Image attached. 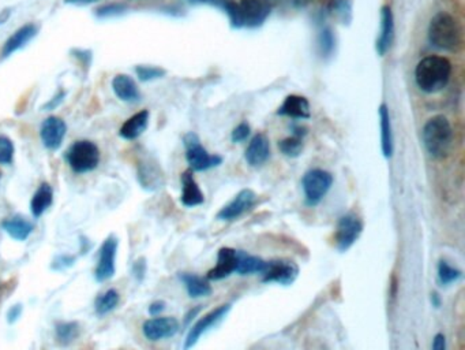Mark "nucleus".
I'll return each mask as SVG.
<instances>
[{"instance_id":"29","label":"nucleus","mask_w":465,"mask_h":350,"mask_svg":"<svg viewBox=\"0 0 465 350\" xmlns=\"http://www.w3.org/2000/svg\"><path fill=\"white\" fill-rule=\"evenodd\" d=\"M80 335V324L77 321H59L55 326L56 342L62 346H69Z\"/></svg>"},{"instance_id":"47","label":"nucleus","mask_w":465,"mask_h":350,"mask_svg":"<svg viewBox=\"0 0 465 350\" xmlns=\"http://www.w3.org/2000/svg\"><path fill=\"white\" fill-rule=\"evenodd\" d=\"M430 301H431V305H433L434 308H439L441 304H442V298H441V295H439L437 292L431 293V295H430Z\"/></svg>"},{"instance_id":"45","label":"nucleus","mask_w":465,"mask_h":350,"mask_svg":"<svg viewBox=\"0 0 465 350\" xmlns=\"http://www.w3.org/2000/svg\"><path fill=\"white\" fill-rule=\"evenodd\" d=\"M101 0H64L66 4H74V6H89V4H94L99 3Z\"/></svg>"},{"instance_id":"10","label":"nucleus","mask_w":465,"mask_h":350,"mask_svg":"<svg viewBox=\"0 0 465 350\" xmlns=\"http://www.w3.org/2000/svg\"><path fill=\"white\" fill-rule=\"evenodd\" d=\"M231 304H222L217 307L216 309L210 311L209 314L203 315L199 321H196L194 326H192L187 337H186V341H185V345H183V349L190 350L198 344L199 338L208 331L210 330L213 326H216L217 323L222 321L231 311Z\"/></svg>"},{"instance_id":"37","label":"nucleus","mask_w":465,"mask_h":350,"mask_svg":"<svg viewBox=\"0 0 465 350\" xmlns=\"http://www.w3.org/2000/svg\"><path fill=\"white\" fill-rule=\"evenodd\" d=\"M127 10V6L124 3H108L96 10V15L100 18H108V17H115L120 15Z\"/></svg>"},{"instance_id":"8","label":"nucleus","mask_w":465,"mask_h":350,"mask_svg":"<svg viewBox=\"0 0 465 350\" xmlns=\"http://www.w3.org/2000/svg\"><path fill=\"white\" fill-rule=\"evenodd\" d=\"M362 232H363V223L355 214L343 215L338 219L334 235L337 249L340 252H347L348 249H351L359 239V237L362 235Z\"/></svg>"},{"instance_id":"35","label":"nucleus","mask_w":465,"mask_h":350,"mask_svg":"<svg viewBox=\"0 0 465 350\" xmlns=\"http://www.w3.org/2000/svg\"><path fill=\"white\" fill-rule=\"evenodd\" d=\"M14 159V144L7 137L0 134V164L8 166L13 163Z\"/></svg>"},{"instance_id":"19","label":"nucleus","mask_w":465,"mask_h":350,"mask_svg":"<svg viewBox=\"0 0 465 350\" xmlns=\"http://www.w3.org/2000/svg\"><path fill=\"white\" fill-rule=\"evenodd\" d=\"M278 115L294 118V119H307L311 115L310 103L306 97L298 94H289L282 106L277 111Z\"/></svg>"},{"instance_id":"7","label":"nucleus","mask_w":465,"mask_h":350,"mask_svg":"<svg viewBox=\"0 0 465 350\" xmlns=\"http://www.w3.org/2000/svg\"><path fill=\"white\" fill-rule=\"evenodd\" d=\"M183 143L186 146V159L194 172H206L213 167H219L222 163V158L219 155H210L203 146L195 133L185 136Z\"/></svg>"},{"instance_id":"36","label":"nucleus","mask_w":465,"mask_h":350,"mask_svg":"<svg viewBox=\"0 0 465 350\" xmlns=\"http://www.w3.org/2000/svg\"><path fill=\"white\" fill-rule=\"evenodd\" d=\"M136 73H137L139 80H142V81H152V80H157L165 76L164 69L156 67V66H138Z\"/></svg>"},{"instance_id":"40","label":"nucleus","mask_w":465,"mask_h":350,"mask_svg":"<svg viewBox=\"0 0 465 350\" xmlns=\"http://www.w3.org/2000/svg\"><path fill=\"white\" fill-rule=\"evenodd\" d=\"M131 272H133V276L137 279L138 282H142L145 279V275H146V259L139 258L138 260H136L133 264Z\"/></svg>"},{"instance_id":"17","label":"nucleus","mask_w":465,"mask_h":350,"mask_svg":"<svg viewBox=\"0 0 465 350\" xmlns=\"http://www.w3.org/2000/svg\"><path fill=\"white\" fill-rule=\"evenodd\" d=\"M236 262H238V251L232 248H221L217 255V264L215 268H212L208 272L206 279L221 281L228 278L232 272H235Z\"/></svg>"},{"instance_id":"24","label":"nucleus","mask_w":465,"mask_h":350,"mask_svg":"<svg viewBox=\"0 0 465 350\" xmlns=\"http://www.w3.org/2000/svg\"><path fill=\"white\" fill-rule=\"evenodd\" d=\"M112 89L115 94L123 102H137L139 99L137 84L127 74H117L112 80Z\"/></svg>"},{"instance_id":"20","label":"nucleus","mask_w":465,"mask_h":350,"mask_svg":"<svg viewBox=\"0 0 465 350\" xmlns=\"http://www.w3.org/2000/svg\"><path fill=\"white\" fill-rule=\"evenodd\" d=\"M180 181H182V197H180L182 204L185 206H196L205 202V196L201 188L198 186L196 181L194 179L190 170L182 174Z\"/></svg>"},{"instance_id":"4","label":"nucleus","mask_w":465,"mask_h":350,"mask_svg":"<svg viewBox=\"0 0 465 350\" xmlns=\"http://www.w3.org/2000/svg\"><path fill=\"white\" fill-rule=\"evenodd\" d=\"M429 40L431 46L442 51H457L462 47V29L457 21L448 13H438L429 27Z\"/></svg>"},{"instance_id":"38","label":"nucleus","mask_w":465,"mask_h":350,"mask_svg":"<svg viewBox=\"0 0 465 350\" xmlns=\"http://www.w3.org/2000/svg\"><path fill=\"white\" fill-rule=\"evenodd\" d=\"M76 256L73 255H59L54 259V262L51 264V268L54 271H64L67 268H71L76 264Z\"/></svg>"},{"instance_id":"28","label":"nucleus","mask_w":465,"mask_h":350,"mask_svg":"<svg viewBox=\"0 0 465 350\" xmlns=\"http://www.w3.org/2000/svg\"><path fill=\"white\" fill-rule=\"evenodd\" d=\"M380 120H381V148H382L383 156L386 159H390L393 156L394 144H393L390 114H389V108L386 104H382L380 107Z\"/></svg>"},{"instance_id":"5","label":"nucleus","mask_w":465,"mask_h":350,"mask_svg":"<svg viewBox=\"0 0 465 350\" xmlns=\"http://www.w3.org/2000/svg\"><path fill=\"white\" fill-rule=\"evenodd\" d=\"M66 162L70 169L77 174H86L97 169L100 164V149L93 141H76L66 152Z\"/></svg>"},{"instance_id":"9","label":"nucleus","mask_w":465,"mask_h":350,"mask_svg":"<svg viewBox=\"0 0 465 350\" xmlns=\"http://www.w3.org/2000/svg\"><path fill=\"white\" fill-rule=\"evenodd\" d=\"M261 275L264 284L274 282L282 286H289L296 281L299 275V267L291 260H271Z\"/></svg>"},{"instance_id":"12","label":"nucleus","mask_w":465,"mask_h":350,"mask_svg":"<svg viewBox=\"0 0 465 350\" xmlns=\"http://www.w3.org/2000/svg\"><path fill=\"white\" fill-rule=\"evenodd\" d=\"M117 238L115 235L107 237L100 248L99 262L94 270V278L97 282H106L115 275V262L117 252Z\"/></svg>"},{"instance_id":"6","label":"nucleus","mask_w":465,"mask_h":350,"mask_svg":"<svg viewBox=\"0 0 465 350\" xmlns=\"http://www.w3.org/2000/svg\"><path fill=\"white\" fill-rule=\"evenodd\" d=\"M331 185H333V175L328 172L321 169H314L307 172L301 181L306 204L308 206L320 204L324 200V197L328 195Z\"/></svg>"},{"instance_id":"32","label":"nucleus","mask_w":465,"mask_h":350,"mask_svg":"<svg viewBox=\"0 0 465 350\" xmlns=\"http://www.w3.org/2000/svg\"><path fill=\"white\" fill-rule=\"evenodd\" d=\"M278 149L288 158H298L303 150V140L298 136L287 137L278 143Z\"/></svg>"},{"instance_id":"33","label":"nucleus","mask_w":465,"mask_h":350,"mask_svg":"<svg viewBox=\"0 0 465 350\" xmlns=\"http://www.w3.org/2000/svg\"><path fill=\"white\" fill-rule=\"evenodd\" d=\"M331 10L343 24H350L352 20V1L351 0H334Z\"/></svg>"},{"instance_id":"34","label":"nucleus","mask_w":465,"mask_h":350,"mask_svg":"<svg viewBox=\"0 0 465 350\" xmlns=\"http://www.w3.org/2000/svg\"><path fill=\"white\" fill-rule=\"evenodd\" d=\"M318 43H320V50H321V54L324 57H329L333 54L334 51V47H336V37L333 34L331 29L329 28H325L320 33V38H318Z\"/></svg>"},{"instance_id":"27","label":"nucleus","mask_w":465,"mask_h":350,"mask_svg":"<svg viewBox=\"0 0 465 350\" xmlns=\"http://www.w3.org/2000/svg\"><path fill=\"white\" fill-rule=\"evenodd\" d=\"M268 262L258 258V256H251L247 255L243 251H238V262H236V270L235 272L245 276V275H255V274H262L266 268Z\"/></svg>"},{"instance_id":"44","label":"nucleus","mask_w":465,"mask_h":350,"mask_svg":"<svg viewBox=\"0 0 465 350\" xmlns=\"http://www.w3.org/2000/svg\"><path fill=\"white\" fill-rule=\"evenodd\" d=\"M63 97H64V92H60L57 96H55L44 108H48V110H52V108H55V107H57L60 103H62V100H63Z\"/></svg>"},{"instance_id":"42","label":"nucleus","mask_w":465,"mask_h":350,"mask_svg":"<svg viewBox=\"0 0 465 350\" xmlns=\"http://www.w3.org/2000/svg\"><path fill=\"white\" fill-rule=\"evenodd\" d=\"M165 307H166V304H165L164 301H162V300L152 302L149 305V314H150V316L156 318V316L162 315L165 311Z\"/></svg>"},{"instance_id":"41","label":"nucleus","mask_w":465,"mask_h":350,"mask_svg":"<svg viewBox=\"0 0 465 350\" xmlns=\"http://www.w3.org/2000/svg\"><path fill=\"white\" fill-rule=\"evenodd\" d=\"M22 312H24V307H22L21 304H15V305H13V307L7 311V323H8V324H14L15 321L21 318Z\"/></svg>"},{"instance_id":"48","label":"nucleus","mask_w":465,"mask_h":350,"mask_svg":"<svg viewBox=\"0 0 465 350\" xmlns=\"http://www.w3.org/2000/svg\"><path fill=\"white\" fill-rule=\"evenodd\" d=\"M8 17H10V10H3L0 14V25L4 24L8 20Z\"/></svg>"},{"instance_id":"3","label":"nucleus","mask_w":465,"mask_h":350,"mask_svg":"<svg viewBox=\"0 0 465 350\" xmlns=\"http://www.w3.org/2000/svg\"><path fill=\"white\" fill-rule=\"evenodd\" d=\"M453 129L448 118L437 115L429 119L423 127V144L434 159H445L453 148Z\"/></svg>"},{"instance_id":"31","label":"nucleus","mask_w":465,"mask_h":350,"mask_svg":"<svg viewBox=\"0 0 465 350\" xmlns=\"http://www.w3.org/2000/svg\"><path fill=\"white\" fill-rule=\"evenodd\" d=\"M463 278V271L449 264L446 260L438 262V282L442 286H449L459 282Z\"/></svg>"},{"instance_id":"13","label":"nucleus","mask_w":465,"mask_h":350,"mask_svg":"<svg viewBox=\"0 0 465 350\" xmlns=\"http://www.w3.org/2000/svg\"><path fill=\"white\" fill-rule=\"evenodd\" d=\"M257 203V195L251 189L241 190L232 202H229L225 206H222L217 214V219L224 222H232L239 219L250 211Z\"/></svg>"},{"instance_id":"43","label":"nucleus","mask_w":465,"mask_h":350,"mask_svg":"<svg viewBox=\"0 0 465 350\" xmlns=\"http://www.w3.org/2000/svg\"><path fill=\"white\" fill-rule=\"evenodd\" d=\"M446 337L442 332H438L437 335L433 340V350H446Z\"/></svg>"},{"instance_id":"22","label":"nucleus","mask_w":465,"mask_h":350,"mask_svg":"<svg viewBox=\"0 0 465 350\" xmlns=\"http://www.w3.org/2000/svg\"><path fill=\"white\" fill-rule=\"evenodd\" d=\"M148 125H149V111L142 110L123 123V126L119 130V134L124 140H137L138 137L146 130Z\"/></svg>"},{"instance_id":"2","label":"nucleus","mask_w":465,"mask_h":350,"mask_svg":"<svg viewBox=\"0 0 465 350\" xmlns=\"http://www.w3.org/2000/svg\"><path fill=\"white\" fill-rule=\"evenodd\" d=\"M221 7L228 14L234 28H258L271 14V6L264 0H242L241 3L227 0Z\"/></svg>"},{"instance_id":"18","label":"nucleus","mask_w":465,"mask_h":350,"mask_svg":"<svg viewBox=\"0 0 465 350\" xmlns=\"http://www.w3.org/2000/svg\"><path fill=\"white\" fill-rule=\"evenodd\" d=\"M394 38V18L392 8L383 6L381 10V33L377 38V52L380 57H385L392 47Z\"/></svg>"},{"instance_id":"50","label":"nucleus","mask_w":465,"mask_h":350,"mask_svg":"<svg viewBox=\"0 0 465 350\" xmlns=\"http://www.w3.org/2000/svg\"><path fill=\"white\" fill-rule=\"evenodd\" d=\"M0 290H1V285H0Z\"/></svg>"},{"instance_id":"23","label":"nucleus","mask_w":465,"mask_h":350,"mask_svg":"<svg viewBox=\"0 0 465 350\" xmlns=\"http://www.w3.org/2000/svg\"><path fill=\"white\" fill-rule=\"evenodd\" d=\"M179 279L183 282L187 294L192 298H202V297H208L210 295L213 289L212 285L209 284V281L206 278H202L199 275L195 274H190V272H182L179 275Z\"/></svg>"},{"instance_id":"30","label":"nucleus","mask_w":465,"mask_h":350,"mask_svg":"<svg viewBox=\"0 0 465 350\" xmlns=\"http://www.w3.org/2000/svg\"><path fill=\"white\" fill-rule=\"evenodd\" d=\"M120 301V295L115 289H110L103 294H100L94 301V309L99 316H106L112 312Z\"/></svg>"},{"instance_id":"25","label":"nucleus","mask_w":465,"mask_h":350,"mask_svg":"<svg viewBox=\"0 0 465 350\" xmlns=\"http://www.w3.org/2000/svg\"><path fill=\"white\" fill-rule=\"evenodd\" d=\"M1 227L13 239H17V241H27L29 235L33 232V225L27 218L20 216V215H15L13 218L3 220Z\"/></svg>"},{"instance_id":"15","label":"nucleus","mask_w":465,"mask_h":350,"mask_svg":"<svg viewBox=\"0 0 465 350\" xmlns=\"http://www.w3.org/2000/svg\"><path fill=\"white\" fill-rule=\"evenodd\" d=\"M138 179L146 190H156L164 185V175L157 163L150 158H142L138 162Z\"/></svg>"},{"instance_id":"39","label":"nucleus","mask_w":465,"mask_h":350,"mask_svg":"<svg viewBox=\"0 0 465 350\" xmlns=\"http://www.w3.org/2000/svg\"><path fill=\"white\" fill-rule=\"evenodd\" d=\"M250 132H251L250 125L246 123V122H243V123L238 125V126L234 129L231 139H232V141H234L235 144H236V143H243V141H246L247 137L250 136Z\"/></svg>"},{"instance_id":"49","label":"nucleus","mask_w":465,"mask_h":350,"mask_svg":"<svg viewBox=\"0 0 465 350\" xmlns=\"http://www.w3.org/2000/svg\"><path fill=\"white\" fill-rule=\"evenodd\" d=\"M195 1H205V3H212V4H216V6L221 7V4H222L224 1H227V0H195Z\"/></svg>"},{"instance_id":"11","label":"nucleus","mask_w":465,"mask_h":350,"mask_svg":"<svg viewBox=\"0 0 465 350\" xmlns=\"http://www.w3.org/2000/svg\"><path fill=\"white\" fill-rule=\"evenodd\" d=\"M180 330V323L172 316L153 318L145 321L142 326V332L146 340L152 342L163 341L175 337Z\"/></svg>"},{"instance_id":"14","label":"nucleus","mask_w":465,"mask_h":350,"mask_svg":"<svg viewBox=\"0 0 465 350\" xmlns=\"http://www.w3.org/2000/svg\"><path fill=\"white\" fill-rule=\"evenodd\" d=\"M67 132V126L62 118H47L40 129V137L45 148L55 150L62 146L64 136Z\"/></svg>"},{"instance_id":"26","label":"nucleus","mask_w":465,"mask_h":350,"mask_svg":"<svg viewBox=\"0 0 465 350\" xmlns=\"http://www.w3.org/2000/svg\"><path fill=\"white\" fill-rule=\"evenodd\" d=\"M54 202V190L50 183L44 182L38 186L30 202V211L34 218H40Z\"/></svg>"},{"instance_id":"21","label":"nucleus","mask_w":465,"mask_h":350,"mask_svg":"<svg viewBox=\"0 0 465 350\" xmlns=\"http://www.w3.org/2000/svg\"><path fill=\"white\" fill-rule=\"evenodd\" d=\"M37 28L31 24H28L18 30H15L4 43L3 50H1V55L3 57H10L13 55L15 51H18L20 48H22L24 46H27L34 36H36Z\"/></svg>"},{"instance_id":"46","label":"nucleus","mask_w":465,"mask_h":350,"mask_svg":"<svg viewBox=\"0 0 465 350\" xmlns=\"http://www.w3.org/2000/svg\"><path fill=\"white\" fill-rule=\"evenodd\" d=\"M201 312V307H196V308H194V309H192L187 315H186V318H185V324L186 326H189L190 323H192V319L198 315Z\"/></svg>"},{"instance_id":"1","label":"nucleus","mask_w":465,"mask_h":350,"mask_svg":"<svg viewBox=\"0 0 465 350\" xmlns=\"http://www.w3.org/2000/svg\"><path fill=\"white\" fill-rule=\"evenodd\" d=\"M452 76V63L443 57L422 59L415 70L417 87L426 93H437L448 85Z\"/></svg>"},{"instance_id":"16","label":"nucleus","mask_w":465,"mask_h":350,"mask_svg":"<svg viewBox=\"0 0 465 350\" xmlns=\"http://www.w3.org/2000/svg\"><path fill=\"white\" fill-rule=\"evenodd\" d=\"M271 158V143L268 137L262 133L255 134L247 146L245 159L247 164L251 167L264 166Z\"/></svg>"}]
</instances>
